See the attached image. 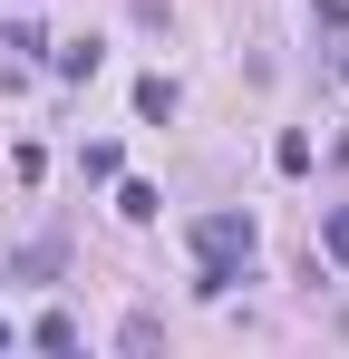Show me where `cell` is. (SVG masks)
Listing matches in <instances>:
<instances>
[{
	"mask_svg": "<svg viewBox=\"0 0 349 359\" xmlns=\"http://www.w3.org/2000/svg\"><path fill=\"white\" fill-rule=\"evenodd\" d=\"M194 252H204V272L233 282V262H252V214H204L194 224Z\"/></svg>",
	"mask_w": 349,
	"mask_h": 359,
	"instance_id": "cell-1",
	"label": "cell"
},
{
	"mask_svg": "<svg viewBox=\"0 0 349 359\" xmlns=\"http://www.w3.org/2000/svg\"><path fill=\"white\" fill-rule=\"evenodd\" d=\"M136 117H156V126L174 117V78H146V88H136Z\"/></svg>",
	"mask_w": 349,
	"mask_h": 359,
	"instance_id": "cell-2",
	"label": "cell"
},
{
	"mask_svg": "<svg viewBox=\"0 0 349 359\" xmlns=\"http://www.w3.org/2000/svg\"><path fill=\"white\" fill-rule=\"evenodd\" d=\"M320 252H330V262H349V204H330V214H320Z\"/></svg>",
	"mask_w": 349,
	"mask_h": 359,
	"instance_id": "cell-3",
	"label": "cell"
},
{
	"mask_svg": "<svg viewBox=\"0 0 349 359\" xmlns=\"http://www.w3.org/2000/svg\"><path fill=\"white\" fill-rule=\"evenodd\" d=\"M29 340H39V350H78V320H68V311H49V320H39Z\"/></svg>",
	"mask_w": 349,
	"mask_h": 359,
	"instance_id": "cell-6",
	"label": "cell"
},
{
	"mask_svg": "<svg viewBox=\"0 0 349 359\" xmlns=\"http://www.w3.org/2000/svg\"><path fill=\"white\" fill-rule=\"evenodd\" d=\"M0 350H10V320H0Z\"/></svg>",
	"mask_w": 349,
	"mask_h": 359,
	"instance_id": "cell-7",
	"label": "cell"
},
{
	"mask_svg": "<svg viewBox=\"0 0 349 359\" xmlns=\"http://www.w3.org/2000/svg\"><path fill=\"white\" fill-rule=\"evenodd\" d=\"M340 88H349V59H340Z\"/></svg>",
	"mask_w": 349,
	"mask_h": 359,
	"instance_id": "cell-8",
	"label": "cell"
},
{
	"mask_svg": "<svg viewBox=\"0 0 349 359\" xmlns=\"http://www.w3.org/2000/svg\"><path fill=\"white\" fill-rule=\"evenodd\" d=\"M116 214L126 224H156V184H116Z\"/></svg>",
	"mask_w": 349,
	"mask_h": 359,
	"instance_id": "cell-4",
	"label": "cell"
},
{
	"mask_svg": "<svg viewBox=\"0 0 349 359\" xmlns=\"http://www.w3.org/2000/svg\"><path fill=\"white\" fill-rule=\"evenodd\" d=\"M58 78H97V39H68L58 49Z\"/></svg>",
	"mask_w": 349,
	"mask_h": 359,
	"instance_id": "cell-5",
	"label": "cell"
}]
</instances>
